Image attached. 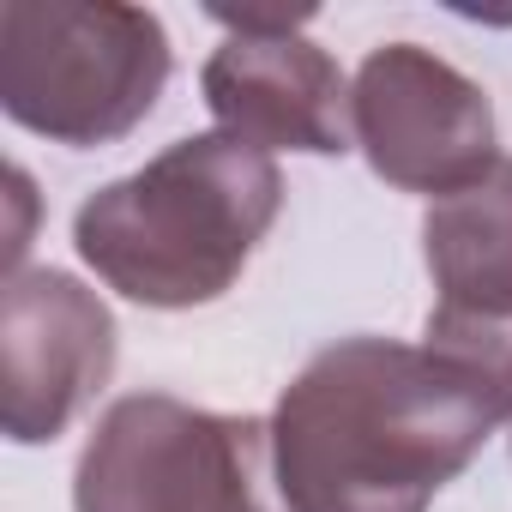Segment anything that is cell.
<instances>
[{
    "mask_svg": "<svg viewBox=\"0 0 512 512\" xmlns=\"http://www.w3.org/2000/svg\"><path fill=\"white\" fill-rule=\"evenodd\" d=\"M350 133L368 169L398 193L452 199L500 163L488 91L422 43H386L362 61Z\"/></svg>",
    "mask_w": 512,
    "mask_h": 512,
    "instance_id": "5",
    "label": "cell"
},
{
    "mask_svg": "<svg viewBox=\"0 0 512 512\" xmlns=\"http://www.w3.org/2000/svg\"><path fill=\"white\" fill-rule=\"evenodd\" d=\"M422 344L476 392V404L512 428V314H452L434 308Z\"/></svg>",
    "mask_w": 512,
    "mask_h": 512,
    "instance_id": "9",
    "label": "cell"
},
{
    "mask_svg": "<svg viewBox=\"0 0 512 512\" xmlns=\"http://www.w3.org/2000/svg\"><path fill=\"white\" fill-rule=\"evenodd\" d=\"M278 205L284 175L266 151L229 133H193L97 187L73 211V247L115 296L181 314L235 290Z\"/></svg>",
    "mask_w": 512,
    "mask_h": 512,
    "instance_id": "2",
    "label": "cell"
},
{
    "mask_svg": "<svg viewBox=\"0 0 512 512\" xmlns=\"http://www.w3.org/2000/svg\"><path fill=\"white\" fill-rule=\"evenodd\" d=\"M494 428L428 344L338 338L278 392L272 464L290 512H428Z\"/></svg>",
    "mask_w": 512,
    "mask_h": 512,
    "instance_id": "1",
    "label": "cell"
},
{
    "mask_svg": "<svg viewBox=\"0 0 512 512\" xmlns=\"http://www.w3.org/2000/svg\"><path fill=\"white\" fill-rule=\"evenodd\" d=\"M73 512H290L272 422L217 416L169 392L115 398L79 452Z\"/></svg>",
    "mask_w": 512,
    "mask_h": 512,
    "instance_id": "4",
    "label": "cell"
},
{
    "mask_svg": "<svg viewBox=\"0 0 512 512\" xmlns=\"http://www.w3.org/2000/svg\"><path fill=\"white\" fill-rule=\"evenodd\" d=\"M422 260L452 314H512V157L476 187L434 199L422 217Z\"/></svg>",
    "mask_w": 512,
    "mask_h": 512,
    "instance_id": "8",
    "label": "cell"
},
{
    "mask_svg": "<svg viewBox=\"0 0 512 512\" xmlns=\"http://www.w3.org/2000/svg\"><path fill=\"white\" fill-rule=\"evenodd\" d=\"M169 31L121 0H7L0 7V109L25 133L97 151L127 139L169 85Z\"/></svg>",
    "mask_w": 512,
    "mask_h": 512,
    "instance_id": "3",
    "label": "cell"
},
{
    "mask_svg": "<svg viewBox=\"0 0 512 512\" xmlns=\"http://www.w3.org/2000/svg\"><path fill=\"white\" fill-rule=\"evenodd\" d=\"M205 109L217 133L253 151H308L338 157L350 151V85L338 61L308 43L302 31H260V37H223V49L199 73Z\"/></svg>",
    "mask_w": 512,
    "mask_h": 512,
    "instance_id": "7",
    "label": "cell"
},
{
    "mask_svg": "<svg viewBox=\"0 0 512 512\" xmlns=\"http://www.w3.org/2000/svg\"><path fill=\"white\" fill-rule=\"evenodd\" d=\"M115 374V314L73 272H13L0 296V422L19 446L61 440Z\"/></svg>",
    "mask_w": 512,
    "mask_h": 512,
    "instance_id": "6",
    "label": "cell"
}]
</instances>
